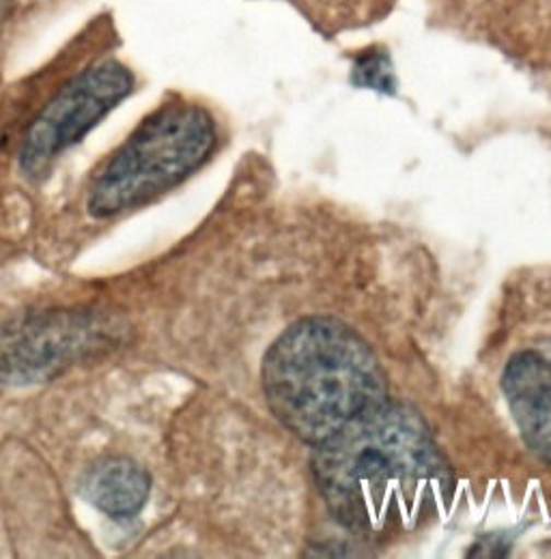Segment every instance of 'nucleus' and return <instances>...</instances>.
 I'll use <instances>...</instances> for the list:
<instances>
[{"mask_svg":"<svg viewBox=\"0 0 551 559\" xmlns=\"http://www.w3.org/2000/svg\"><path fill=\"white\" fill-rule=\"evenodd\" d=\"M313 474L335 519L357 534L410 530L453 480L424 419L392 401L315 445Z\"/></svg>","mask_w":551,"mask_h":559,"instance_id":"obj_1","label":"nucleus"},{"mask_svg":"<svg viewBox=\"0 0 551 559\" xmlns=\"http://www.w3.org/2000/svg\"><path fill=\"white\" fill-rule=\"evenodd\" d=\"M263 392L276 419L310 445L388 401L375 353L330 317L302 319L276 341L263 359Z\"/></svg>","mask_w":551,"mask_h":559,"instance_id":"obj_2","label":"nucleus"},{"mask_svg":"<svg viewBox=\"0 0 551 559\" xmlns=\"http://www.w3.org/2000/svg\"><path fill=\"white\" fill-rule=\"evenodd\" d=\"M215 139L206 108L184 102L162 106L104 164L89 190V213L106 219L151 203L199 170Z\"/></svg>","mask_w":551,"mask_h":559,"instance_id":"obj_3","label":"nucleus"},{"mask_svg":"<svg viewBox=\"0 0 551 559\" xmlns=\"http://www.w3.org/2000/svg\"><path fill=\"white\" fill-rule=\"evenodd\" d=\"M113 343V325L93 312L22 314L0 328V383L22 388L50 381Z\"/></svg>","mask_w":551,"mask_h":559,"instance_id":"obj_4","label":"nucleus"},{"mask_svg":"<svg viewBox=\"0 0 551 559\" xmlns=\"http://www.w3.org/2000/svg\"><path fill=\"white\" fill-rule=\"evenodd\" d=\"M134 88V75L117 61L78 73L39 112L20 146V168L31 181L48 175L52 162L84 139Z\"/></svg>","mask_w":551,"mask_h":559,"instance_id":"obj_5","label":"nucleus"},{"mask_svg":"<svg viewBox=\"0 0 551 559\" xmlns=\"http://www.w3.org/2000/svg\"><path fill=\"white\" fill-rule=\"evenodd\" d=\"M502 390L528 448L551 463V338L511 357Z\"/></svg>","mask_w":551,"mask_h":559,"instance_id":"obj_6","label":"nucleus"},{"mask_svg":"<svg viewBox=\"0 0 551 559\" xmlns=\"http://www.w3.org/2000/svg\"><path fill=\"white\" fill-rule=\"evenodd\" d=\"M80 495L102 514L126 521L137 516L151 492V476L132 459L95 461L78 483Z\"/></svg>","mask_w":551,"mask_h":559,"instance_id":"obj_7","label":"nucleus"},{"mask_svg":"<svg viewBox=\"0 0 551 559\" xmlns=\"http://www.w3.org/2000/svg\"><path fill=\"white\" fill-rule=\"evenodd\" d=\"M355 82L360 86H371V88L386 91V93L395 88L392 71H390L386 57H366V59L357 61Z\"/></svg>","mask_w":551,"mask_h":559,"instance_id":"obj_8","label":"nucleus"}]
</instances>
